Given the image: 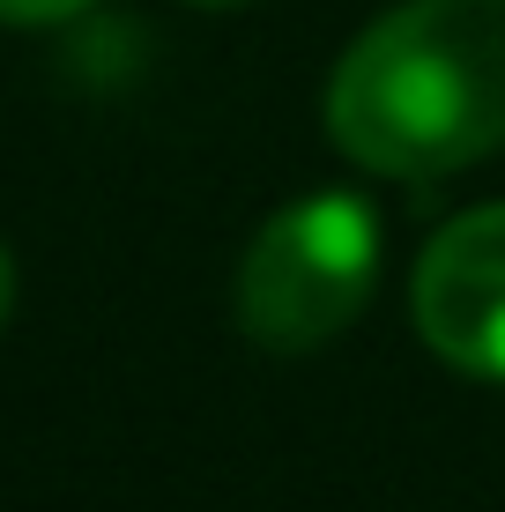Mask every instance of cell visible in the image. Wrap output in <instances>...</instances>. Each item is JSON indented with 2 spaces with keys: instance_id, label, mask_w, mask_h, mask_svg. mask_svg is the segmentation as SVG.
Wrapping results in <instances>:
<instances>
[{
  "instance_id": "obj_1",
  "label": "cell",
  "mask_w": 505,
  "mask_h": 512,
  "mask_svg": "<svg viewBox=\"0 0 505 512\" xmlns=\"http://www.w3.org/2000/svg\"><path fill=\"white\" fill-rule=\"evenodd\" d=\"M327 134L379 179H439L505 149V0H409L342 52Z\"/></svg>"
},
{
  "instance_id": "obj_2",
  "label": "cell",
  "mask_w": 505,
  "mask_h": 512,
  "mask_svg": "<svg viewBox=\"0 0 505 512\" xmlns=\"http://www.w3.org/2000/svg\"><path fill=\"white\" fill-rule=\"evenodd\" d=\"M379 282V223L357 193H312L260 223L238 260V327L268 357L327 349Z\"/></svg>"
},
{
  "instance_id": "obj_3",
  "label": "cell",
  "mask_w": 505,
  "mask_h": 512,
  "mask_svg": "<svg viewBox=\"0 0 505 512\" xmlns=\"http://www.w3.org/2000/svg\"><path fill=\"white\" fill-rule=\"evenodd\" d=\"M416 334L439 349L454 372L505 379V201L468 208L424 245L409 282Z\"/></svg>"
},
{
  "instance_id": "obj_4",
  "label": "cell",
  "mask_w": 505,
  "mask_h": 512,
  "mask_svg": "<svg viewBox=\"0 0 505 512\" xmlns=\"http://www.w3.org/2000/svg\"><path fill=\"white\" fill-rule=\"evenodd\" d=\"M90 0H0V23H67Z\"/></svg>"
},
{
  "instance_id": "obj_5",
  "label": "cell",
  "mask_w": 505,
  "mask_h": 512,
  "mask_svg": "<svg viewBox=\"0 0 505 512\" xmlns=\"http://www.w3.org/2000/svg\"><path fill=\"white\" fill-rule=\"evenodd\" d=\"M8 312H15V260H8V245H0V327H8Z\"/></svg>"
},
{
  "instance_id": "obj_6",
  "label": "cell",
  "mask_w": 505,
  "mask_h": 512,
  "mask_svg": "<svg viewBox=\"0 0 505 512\" xmlns=\"http://www.w3.org/2000/svg\"><path fill=\"white\" fill-rule=\"evenodd\" d=\"M194 8H238V0H194Z\"/></svg>"
}]
</instances>
